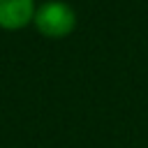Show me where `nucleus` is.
Instances as JSON below:
<instances>
[{
    "instance_id": "obj_1",
    "label": "nucleus",
    "mask_w": 148,
    "mask_h": 148,
    "mask_svg": "<svg viewBox=\"0 0 148 148\" xmlns=\"http://www.w3.org/2000/svg\"><path fill=\"white\" fill-rule=\"evenodd\" d=\"M76 16L65 2H44L35 14V25L46 37H65L74 30Z\"/></svg>"
},
{
    "instance_id": "obj_2",
    "label": "nucleus",
    "mask_w": 148,
    "mask_h": 148,
    "mask_svg": "<svg viewBox=\"0 0 148 148\" xmlns=\"http://www.w3.org/2000/svg\"><path fill=\"white\" fill-rule=\"evenodd\" d=\"M32 0H0V25L16 30L32 18Z\"/></svg>"
}]
</instances>
